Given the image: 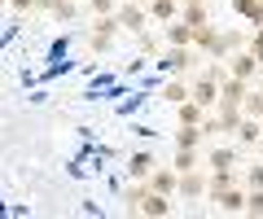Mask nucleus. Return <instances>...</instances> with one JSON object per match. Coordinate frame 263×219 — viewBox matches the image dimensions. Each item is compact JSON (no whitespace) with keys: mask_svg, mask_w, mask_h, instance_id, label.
<instances>
[{"mask_svg":"<svg viewBox=\"0 0 263 219\" xmlns=\"http://www.w3.org/2000/svg\"><path fill=\"white\" fill-rule=\"evenodd\" d=\"M228 75H237V79H246V84H254V79L263 75V62L254 57L250 48H237L233 57H228Z\"/></svg>","mask_w":263,"mask_h":219,"instance_id":"20e7f679","label":"nucleus"},{"mask_svg":"<svg viewBox=\"0 0 263 219\" xmlns=\"http://www.w3.org/2000/svg\"><path fill=\"white\" fill-rule=\"evenodd\" d=\"M53 18H62V22H75L79 18V0H53Z\"/></svg>","mask_w":263,"mask_h":219,"instance_id":"393cba45","label":"nucleus"},{"mask_svg":"<svg viewBox=\"0 0 263 219\" xmlns=\"http://www.w3.org/2000/svg\"><path fill=\"white\" fill-rule=\"evenodd\" d=\"M162 31V48H184V44H193V27H189L184 18H171L167 27H158Z\"/></svg>","mask_w":263,"mask_h":219,"instance_id":"9b49d317","label":"nucleus"},{"mask_svg":"<svg viewBox=\"0 0 263 219\" xmlns=\"http://www.w3.org/2000/svg\"><path fill=\"white\" fill-rule=\"evenodd\" d=\"M180 5H206V0H180Z\"/></svg>","mask_w":263,"mask_h":219,"instance_id":"2f4dec72","label":"nucleus"},{"mask_svg":"<svg viewBox=\"0 0 263 219\" xmlns=\"http://www.w3.org/2000/svg\"><path fill=\"white\" fill-rule=\"evenodd\" d=\"M114 18H119V27L132 31V35H141V31L149 27V13H145V5H132V0H123L119 9H114Z\"/></svg>","mask_w":263,"mask_h":219,"instance_id":"1a4fd4ad","label":"nucleus"},{"mask_svg":"<svg viewBox=\"0 0 263 219\" xmlns=\"http://www.w3.org/2000/svg\"><path fill=\"white\" fill-rule=\"evenodd\" d=\"M197 66V48L184 44V48H162V70H171V75H184V70Z\"/></svg>","mask_w":263,"mask_h":219,"instance_id":"9d476101","label":"nucleus"},{"mask_svg":"<svg viewBox=\"0 0 263 219\" xmlns=\"http://www.w3.org/2000/svg\"><path fill=\"white\" fill-rule=\"evenodd\" d=\"M176 180H180L176 167H154V171L145 175V184H149L154 193H171V197H176Z\"/></svg>","mask_w":263,"mask_h":219,"instance_id":"ddd939ff","label":"nucleus"},{"mask_svg":"<svg viewBox=\"0 0 263 219\" xmlns=\"http://www.w3.org/2000/svg\"><path fill=\"white\" fill-rule=\"evenodd\" d=\"M136 215H145V219H171L176 215V202H171V193H145L141 202H136Z\"/></svg>","mask_w":263,"mask_h":219,"instance_id":"7ed1b4c3","label":"nucleus"},{"mask_svg":"<svg viewBox=\"0 0 263 219\" xmlns=\"http://www.w3.org/2000/svg\"><path fill=\"white\" fill-rule=\"evenodd\" d=\"M202 158L211 171H233V167H241V145H211Z\"/></svg>","mask_w":263,"mask_h":219,"instance_id":"423d86ee","label":"nucleus"},{"mask_svg":"<svg viewBox=\"0 0 263 219\" xmlns=\"http://www.w3.org/2000/svg\"><path fill=\"white\" fill-rule=\"evenodd\" d=\"M206 184H211V171H202V167H193V171H180L176 180V197H206Z\"/></svg>","mask_w":263,"mask_h":219,"instance_id":"39448f33","label":"nucleus"},{"mask_svg":"<svg viewBox=\"0 0 263 219\" xmlns=\"http://www.w3.org/2000/svg\"><path fill=\"white\" fill-rule=\"evenodd\" d=\"M162 101H167V105L189 101V84H184V79H167V84H162Z\"/></svg>","mask_w":263,"mask_h":219,"instance_id":"412c9836","label":"nucleus"},{"mask_svg":"<svg viewBox=\"0 0 263 219\" xmlns=\"http://www.w3.org/2000/svg\"><path fill=\"white\" fill-rule=\"evenodd\" d=\"M141 48H145V53H158V39H154V35H145V31H141Z\"/></svg>","mask_w":263,"mask_h":219,"instance_id":"c756f323","label":"nucleus"},{"mask_svg":"<svg viewBox=\"0 0 263 219\" xmlns=\"http://www.w3.org/2000/svg\"><path fill=\"white\" fill-rule=\"evenodd\" d=\"M180 18H184L189 27H206L211 13H206V5H180Z\"/></svg>","mask_w":263,"mask_h":219,"instance_id":"5701e85b","label":"nucleus"},{"mask_svg":"<svg viewBox=\"0 0 263 219\" xmlns=\"http://www.w3.org/2000/svg\"><path fill=\"white\" fill-rule=\"evenodd\" d=\"M145 13H149L154 27H167L171 18H180V0H149V5H145Z\"/></svg>","mask_w":263,"mask_h":219,"instance_id":"4468645a","label":"nucleus"},{"mask_svg":"<svg viewBox=\"0 0 263 219\" xmlns=\"http://www.w3.org/2000/svg\"><path fill=\"white\" fill-rule=\"evenodd\" d=\"M237 145H241V149H246V145H259L263 141V118H246L241 114V123H237Z\"/></svg>","mask_w":263,"mask_h":219,"instance_id":"2eb2a0df","label":"nucleus"},{"mask_svg":"<svg viewBox=\"0 0 263 219\" xmlns=\"http://www.w3.org/2000/svg\"><path fill=\"white\" fill-rule=\"evenodd\" d=\"M246 92H250L246 79L224 75V79H219V105H215V110H241V96H246Z\"/></svg>","mask_w":263,"mask_h":219,"instance_id":"6e6552de","label":"nucleus"},{"mask_svg":"<svg viewBox=\"0 0 263 219\" xmlns=\"http://www.w3.org/2000/svg\"><path fill=\"white\" fill-rule=\"evenodd\" d=\"M206 202L219 210V215H241L246 206V184H219V189H206Z\"/></svg>","mask_w":263,"mask_h":219,"instance_id":"f257e3e1","label":"nucleus"},{"mask_svg":"<svg viewBox=\"0 0 263 219\" xmlns=\"http://www.w3.org/2000/svg\"><path fill=\"white\" fill-rule=\"evenodd\" d=\"M246 48H250L254 57L263 62V27H254V31H250V39H246Z\"/></svg>","mask_w":263,"mask_h":219,"instance_id":"bb28decb","label":"nucleus"},{"mask_svg":"<svg viewBox=\"0 0 263 219\" xmlns=\"http://www.w3.org/2000/svg\"><path fill=\"white\" fill-rule=\"evenodd\" d=\"M154 167H158V158H154L149 149H141V153H132V158H127V175H132V180H145Z\"/></svg>","mask_w":263,"mask_h":219,"instance_id":"dca6fc26","label":"nucleus"},{"mask_svg":"<svg viewBox=\"0 0 263 219\" xmlns=\"http://www.w3.org/2000/svg\"><path fill=\"white\" fill-rule=\"evenodd\" d=\"M233 13L246 18L250 27H263V0H233Z\"/></svg>","mask_w":263,"mask_h":219,"instance_id":"f3484780","label":"nucleus"},{"mask_svg":"<svg viewBox=\"0 0 263 219\" xmlns=\"http://www.w3.org/2000/svg\"><path fill=\"white\" fill-rule=\"evenodd\" d=\"M206 114H211V110H202V105H197L193 96L176 105V123H197V127H202V118H206Z\"/></svg>","mask_w":263,"mask_h":219,"instance_id":"a211bd4d","label":"nucleus"},{"mask_svg":"<svg viewBox=\"0 0 263 219\" xmlns=\"http://www.w3.org/2000/svg\"><path fill=\"white\" fill-rule=\"evenodd\" d=\"M171 167L176 171H193V167H206V158H202V149H176L171 153Z\"/></svg>","mask_w":263,"mask_h":219,"instance_id":"6ab92c4d","label":"nucleus"},{"mask_svg":"<svg viewBox=\"0 0 263 219\" xmlns=\"http://www.w3.org/2000/svg\"><path fill=\"white\" fill-rule=\"evenodd\" d=\"M123 35L119 18L114 13H97L92 18V35H88V44H92V53H105V48H114V39Z\"/></svg>","mask_w":263,"mask_h":219,"instance_id":"f03ea898","label":"nucleus"},{"mask_svg":"<svg viewBox=\"0 0 263 219\" xmlns=\"http://www.w3.org/2000/svg\"><path fill=\"white\" fill-rule=\"evenodd\" d=\"M241 184H246V189H263V162H250V167H246Z\"/></svg>","mask_w":263,"mask_h":219,"instance_id":"a878e982","label":"nucleus"},{"mask_svg":"<svg viewBox=\"0 0 263 219\" xmlns=\"http://www.w3.org/2000/svg\"><path fill=\"white\" fill-rule=\"evenodd\" d=\"M215 35H219V27H215V22H206V27H193V48L211 57V48H215Z\"/></svg>","mask_w":263,"mask_h":219,"instance_id":"aec40b11","label":"nucleus"},{"mask_svg":"<svg viewBox=\"0 0 263 219\" xmlns=\"http://www.w3.org/2000/svg\"><path fill=\"white\" fill-rule=\"evenodd\" d=\"M35 9H40V13H48V9H53V0H35Z\"/></svg>","mask_w":263,"mask_h":219,"instance_id":"7c9ffc66","label":"nucleus"},{"mask_svg":"<svg viewBox=\"0 0 263 219\" xmlns=\"http://www.w3.org/2000/svg\"><path fill=\"white\" fill-rule=\"evenodd\" d=\"M241 114L246 118H263V88H250L241 96Z\"/></svg>","mask_w":263,"mask_h":219,"instance_id":"4be33fe9","label":"nucleus"},{"mask_svg":"<svg viewBox=\"0 0 263 219\" xmlns=\"http://www.w3.org/2000/svg\"><path fill=\"white\" fill-rule=\"evenodd\" d=\"M189 96H193V101L202 105V110H215V105H219V79L202 70V75L193 79V88H189Z\"/></svg>","mask_w":263,"mask_h":219,"instance_id":"0eeeda50","label":"nucleus"},{"mask_svg":"<svg viewBox=\"0 0 263 219\" xmlns=\"http://www.w3.org/2000/svg\"><path fill=\"white\" fill-rule=\"evenodd\" d=\"M119 5H123V0H88V9H92V18H97V13H114Z\"/></svg>","mask_w":263,"mask_h":219,"instance_id":"cd10ccee","label":"nucleus"},{"mask_svg":"<svg viewBox=\"0 0 263 219\" xmlns=\"http://www.w3.org/2000/svg\"><path fill=\"white\" fill-rule=\"evenodd\" d=\"M171 141H176V149H202V145H206V132L197 123H176Z\"/></svg>","mask_w":263,"mask_h":219,"instance_id":"f8f14e48","label":"nucleus"},{"mask_svg":"<svg viewBox=\"0 0 263 219\" xmlns=\"http://www.w3.org/2000/svg\"><path fill=\"white\" fill-rule=\"evenodd\" d=\"M241 215L263 219V189H246V206H241Z\"/></svg>","mask_w":263,"mask_h":219,"instance_id":"b1692460","label":"nucleus"},{"mask_svg":"<svg viewBox=\"0 0 263 219\" xmlns=\"http://www.w3.org/2000/svg\"><path fill=\"white\" fill-rule=\"evenodd\" d=\"M9 9L13 13H31V9H35V0H9Z\"/></svg>","mask_w":263,"mask_h":219,"instance_id":"c85d7f7f","label":"nucleus"}]
</instances>
